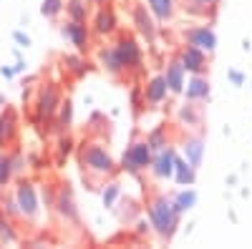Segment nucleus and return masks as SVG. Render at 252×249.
<instances>
[{
    "mask_svg": "<svg viewBox=\"0 0 252 249\" xmlns=\"http://www.w3.org/2000/svg\"><path fill=\"white\" fill-rule=\"evenodd\" d=\"M13 244V242H18V234H15V229H13V221H10V217H5V214H0V244Z\"/></svg>",
    "mask_w": 252,
    "mask_h": 249,
    "instance_id": "nucleus-27",
    "label": "nucleus"
},
{
    "mask_svg": "<svg viewBox=\"0 0 252 249\" xmlns=\"http://www.w3.org/2000/svg\"><path fill=\"white\" fill-rule=\"evenodd\" d=\"M15 40H18L20 46H26V48L31 46V38H28V35H23V33H15Z\"/></svg>",
    "mask_w": 252,
    "mask_h": 249,
    "instance_id": "nucleus-37",
    "label": "nucleus"
},
{
    "mask_svg": "<svg viewBox=\"0 0 252 249\" xmlns=\"http://www.w3.org/2000/svg\"><path fill=\"white\" fill-rule=\"evenodd\" d=\"M131 106H134V111H141V109L146 106V101H144V91H141L139 86L131 91Z\"/></svg>",
    "mask_w": 252,
    "mask_h": 249,
    "instance_id": "nucleus-34",
    "label": "nucleus"
},
{
    "mask_svg": "<svg viewBox=\"0 0 252 249\" xmlns=\"http://www.w3.org/2000/svg\"><path fill=\"white\" fill-rule=\"evenodd\" d=\"M63 35L71 40V46H76V51H86L89 48V26L86 20H68L66 26H63Z\"/></svg>",
    "mask_w": 252,
    "mask_h": 249,
    "instance_id": "nucleus-9",
    "label": "nucleus"
},
{
    "mask_svg": "<svg viewBox=\"0 0 252 249\" xmlns=\"http://www.w3.org/2000/svg\"><path fill=\"white\" fill-rule=\"evenodd\" d=\"M116 196H119V184H109L106 189H103V204H106V206H114Z\"/></svg>",
    "mask_w": 252,
    "mask_h": 249,
    "instance_id": "nucleus-33",
    "label": "nucleus"
},
{
    "mask_svg": "<svg viewBox=\"0 0 252 249\" xmlns=\"http://www.w3.org/2000/svg\"><path fill=\"white\" fill-rule=\"evenodd\" d=\"M229 81H232L235 86H242V81H245V78H242L240 71H229Z\"/></svg>",
    "mask_w": 252,
    "mask_h": 249,
    "instance_id": "nucleus-36",
    "label": "nucleus"
},
{
    "mask_svg": "<svg viewBox=\"0 0 252 249\" xmlns=\"http://www.w3.org/2000/svg\"><path fill=\"white\" fill-rule=\"evenodd\" d=\"M220 5V0H187L184 13L189 15H207V10H215Z\"/></svg>",
    "mask_w": 252,
    "mask_h": 249,
    "instance_id": "nucleus-23",
    "label": "nucleus"
},
{
    "mask_svg": "<svg viewBox=\"0 0 252 249\" xmlns=\"http://www.w3.org/2000/svg\"><path fill=\"white\" fill-rule=\"evenodd\" d=\"M15 113L13 111H5L3 116H0V146L3 143H8V141H13V136H15Z\"/></svg>",
    "mask_w": 252,
    "mask_h": 249,
    "instance_id": "nucleus-22",
    "label": "nucleus"
},
{
    "mask_svg": "<svg viewBox=\"0 0 252 249\" xmlns=\"http://www.w3.org/2000/svg\"><path fill=\"white\" fill-rule=\"evenodd\" d=\"M134 26H136V30L146 40H154L157 38V26H154V20H152V13H149V8L141 5V3L134 5Z\"/></svg>",
    "mask_w": 252,
    "mask_h": 249,
    "instance_id": "nucleus-13",
    "label": "nucleus"
},
{
    "mask_svg": "<svg viewBox=\"0 0 252 249\" xmlns=\"http://www.w3.org/2000/svg\"><path fill=\"white\" fill-rule=\"evenodd\" d=\"M149 224H152V229L161 239H172L174 237L177 226H179V214L174 212L172 199L157 196L154 201H149Z\"/></svg>",
    "mask_w": 252,
    "mask_h": 249,
    "instance_id": "nucleus-1",
    "label": "nucleus"
},
{
    "mask_svg": "<svg viewBox=\"0 0 252 249\" xmlns=\"http://www.w3.org/2000/svg\"><path fill=\"white\" fill-rule=\"evenodd\" d=\"M194 204H197V192H192V189H184V192H179V194L172 199V206H174V212H177L179 217L187 214Z\"/></svg>",
    "mask_w": 252,
    "mask_h": 249,
    "instance_id": "nucleus-21",
    "label": "nucleus"
},
{
    "mask_svg": "<svg viewBox=\"0 0 252 249\" xmlns=\"http://www.w3.org/2000/svg\"><path fill=\"white\" fill-rule=\"evenodd\" d=\"M13 179V164L10 156H0V186H8Z\"/></svg>",
    "mask_w": 252,
    "mask_h": 249,
    "instance_id": "nucleus-30",
    "label": "nucleus"
},
{
    "mask_svg": "<svg viewBox=\"0 0 252 249\" xmlns=\"http://www.w3.org/2000/svg\"><path fill=\"white\" fill-rule=\"evenodd\" d=\"M63 63H68V71H73V76H83V73H86V63H83L81 58L63 55Z\"/></svg>",
    "mask_w": 252,
    "mask_h": 249,
    "instance_id": "nucleus-32",
    "label": "nucleus"
},
{
    "mask_svg": "<svg viewBox=\"0 0 252 249\" xmlns=\"http://www.w3.org/2000/svg\"><path fill=\"white\" fill-rule=\"evenodd\" d=\"M182 149H184V159L194 166V169H199L202 166V156H204V141L199 136H187L184 143H182Z\"/></svg>",
    "mask_w": 252,
    "mask_h": 249,
    "instance_id": "nucleus-16",
    "label": "nucleus"
},
{
    "mask_svg": "<svg viewBox=\"0 0 252 249\" xmlns=\"http://www.w3.org/2000/svg\"><path fill=\"white\" fill-rule=\"evenodd\" d=\"M174 179H177V184L179 186H192L194 184V179H197V169L192 164H189L187 159H179V156H174V174H172Z\"/></svg>",
    "mask_w": 252,
    "mask_h": 249,
    "instance_id": "nucleus-17",
    "label": "nucleus"
},
{
    "mask_svg": "<svg viewBox=\"0 0 252 249\" xmlns=\"http://www.w3.org/2000/svg\"><path fill=\"white\" fill-rule=\"evenodd\" d=\"M116 55H119V60H121V66H124V71H129V68H139L141 66V48H139V43L134 38H129V35H121L119 40H116Z\"/></svg>",
    "mask_w": 252,
    "mask_h": 249,
    "instance_id": "nucleus-6",
    "label": "nucleus"
},
{
    "mask_svg": "<svg viewBox=\"0 0 252 249\" xmlns=\"http://www.w3.org/2000/svg\"><path fill=\"white\" fill-rule=\"evenodd\" d=\"M152 156H154V151H152L149 143H146V138L144 141H134L131 146L126 149L124 159H121V169L129 171V174H139L144 169H149Z\"/></svg>",
    "mask_w": 252,
    "mask_h": 249,
    "instance_id": "nucleus-3",
    "label": "nucleus"
},
{
    "mask_svg": "<svg viewBox=\"0 0 252 249\" xmlns=\"http://www.w3.org/2000/svg\"><path fill=\"white\" fill-rule=\"evenodd\" d=\"M0 209H3V214H5V217H13V219H15V217H20V212H18V201H15V194H13V196L8 194V196L0 199Z\"/></svg>",
    "mask_w": 252,
    "mask_h": 249,
    "instance_id": "nucleus-31",
    "label": "nucleus"
},
{
    "mask_svg": "<svg viewBox=\"0 0 252 249\" xmlns=\"http://www.w3.org/2000/svg\"><path fill=\"white\" fill-rule=\"evenodd\" d=\"M187 78V71H184V66L179 63V60H172L169 66H166V71H164V81H166V88H169V93H182L184 91V81Z\"/></svg>",
    "mask_w": 252,
    "mask_h": 249,
    "instance_id": "nucleus-14",
    "label": "nucleus"
},
{
    "mask_svg": "<svg viewBox=\"0 0 252 249\" xmlns=\"http://www.w3.org/2000/svg\"><path fill=\"white\" fill-rule=\"evenodd\" d=\"M166 93H169V88H166L164 76H154L149 83H146V88H144V101L152 103V106H159V103L166 98Z\"/></svg>",
    "mask_w": 252,
    "mask_h": 249,
    "instance_id": "nucleus-15",
    "label": "nucleus"
},
{
    "mask_svg": "<svg viewBox=\"0 0 252 249\" xmlns=\"http://www.w3.org/2000/svg\"><path fill=\"white\" fill-rule=\"evenodd\" d=\"M179 63L184 66L187 73H204L207 71V53L187 43V48L179 53Z\"/></svg>",
    "mask_w": 252,
    "mask_h": 249,
    "instance_id": "nucleus-10",
    "label": "nucleus"
},
{
    "mask_svg": "<svg viewBox=\"0 0 252 249\" xmlns=\"http://www.w3.org/2000/svg\"><path fill=\"white\" fill-rule=\"evenodd\" d=\"M78 161L83 166V171L89 174H98V176H109L116 171V164L111 159V154L101 146V143H83V149L78 154Z\"/></svg>",
    "mask_w": 252,
    "mask_h": 249,
    "instance_id": "nucleus-2",
    "label": "nucleus"
},
{
    "mask_svg": "<svg viewBox=\"0 0 252 249\" xmlns=\"http://www.w3.org/2000/svg\"><path fill=\"white\" fill-rule=\"evenodd\" d=\"M15 201H18V212L20 217H26L28 221L38 219L40 212V204H38V192L31 181H20L18 189H15Z\"/></svg>",
    "mask_w": 252,
    "mask_h": 249,
    "instance_id": "nucleus-4",
    "label": "nucleus"
},
{
    "mask_svg": "<svg viewBox=\"0 0 252 249\" xmlns=\"http://www.w3.org/2000/svg\"><path fill=\"white\" fill-rule=\"evenodd\" d=\"M184 40H187L189 46L204 51L207 55L215 53V48H217V35H215L212 26H194V28L184 30Z\"/></svg>",
    "mask_w": 252,
    "mask_h": 249,
    "instance_id": "nucleus-5",
    "label": "nucleus"
},
{
    "mask_svg": "<svg viewBox=\"0 0 252 249\" xmlns=\"http://www.w3.org/2000/svg\"><path fill=\"white\" fill-rule=\"evenodd\" d=\"M94 30L98 33V35H111L114 30H116V15H114V10H98L96 13V23H94Z\"/></svg>",
    "mask_w": 252,
    "mask_h": 249,
    "instance_id": "nucleus-20",
    "label": "nucleus"
},
{
    "mask_svg": "<svg viewBox=\"0 0 252 249\" xmlns=\"http://www.w3.org/2000/svg\"><path fill=\"white\" fill-rule=\"evenodd\" d=\"M63 5H66V0H43V5H40V13H43L46 18H56V15H61Z\"/></svg>",
    "mask_w": 252,
    "mask_h": 249,
    "instance_id": "nucleus-29",
    "label": "nucleus"
},
{
    "mask_svg": "<svg viewBox=\"0 0 252 249\" xmlns=\"http://www.w3.org/2000/svg\"><path fill=\"white\" fill-rule=\"evenodd\" d=\"M35 106H38V121L51 118V116L58 111V106H61V91L53 86V83H48V86L40 91Z\"/></svg>",
    "mask_w": 252,
    "mask_h": 249,
    "instance_id": "nucleus-7",
    "label": "nucleus"
},
{
    "mask_svg": "<svg viewBox=\"0 0 252 249\" xmlns=\"http://www.w3.org/2000/svg\"><path fill=\"white\" fill-rule=\"evenodd\" d=\"M71 149H73V141H71V136H63V138L58 141V151H61V156L71 154Z\"/></svg>",
    "mask_w": 252,
    "mask_h": 249,
    "instance_id": "nucleus-35",
    "label": "nucleus"
},
{
    "mask_svg": "<svg viewBox=\"0 0 252 249\" xmlns=\"http://www.w3.org/2000/svg\"><path fill=\"white\" fill-rule=\"evenodd\" d=\"M184 96L187 101L192 103H202L209 98V78L204 73H192V78H189V83H184Z\"/></svg>",
    "mask_w": 252,
    "mask_h": 249,
    "instance_id": "nucleus-12",
    "label": "nucleus"
},
{
    "mask_svg": "<svg viewBox=\"0 0 252 249\" xmlns=\"http://www.w3.org/2000/svg\"><path fill=\"white\" fill-rule=\"evenodd\" d=\"M179 118L187 123V126H199V121H202V113L197 111V106L192 101H187L184 106L179 109Z\"/></svg>",
    "mask_w": 252,
    "mask_h": 249,
    "instance_id": "nucleus-25",
    "label": "nucleus"
},
{
    "mask_svg": "<svg viewBox=\"0 0 252 249\" xmlns=\"http://www.w3.org/2000/svg\"><path fill=\"white\" fill-rule=\"evenodd\" d=\"M146 143L152 146V151H154V154H157V151H161L164 146H169V143H166V126L154 129L149 136H146Z\"/></svg>",
    "mask_w": 252,
    "mask_h": 249,
    "instance_id": "nucleus-26",
    "label": "nucleus"
},
{
    "mask_svg": "<svg viewBox=\"0 0 252 249\" xmlns=\"http://www.w3.org/2000/svg\"><path fill=\"white\" fill-rule=\"evenodd\" d=\"M71 118H73V106H71V101H61V106H58V126L66 131L71 126Z\"/></svg>",
    "mask_w": 252,
    "mask_h": 249,
    "instance_id": "nucleus-28",
    "label": "nucleus"
},
{
    "mask_svg": "<svg viewBox=\"0 0 252 249\" xmlns=\"http://www.w3.org/2000/svg\"><path fill=\"white\" fill-rule=\"evenodd\" d=\"M53 206H56L58 214L66 219V221H78V209H76L73 192H71V186H68V184H63V186H61V192H58Z\"/></svg>",
    "mask_w": 252,
    "mask_h": 249,
    "instance_id": "nucleus-11",
    "label": "nucleus"
},
{
    "mask_svg": "<svg viewBox=\"0 0 252 249\" xmlns=\"http://www.w3.org/2000/svg\"><path fill=\"white\" fill-rule=\"evenodd\" d=\"M98 60H101V66L106 68L111 76H119V73L124 71V66H121V60H119L114 46H103V48L98 51Z\"/></svg>",
    "mask_w": 252,
    "mask_h": 249,
    "instance_id": "nucleus-19",
    "label": "nucleus"
},
{
    "mask_svg": "<svg viewBox=\"0 0 252 249\" xmlns=\"http://www.w3.org/2000/svg\"><path fill=\"white\" fill-rule=\"evenodd\" d=\"M0 106H3V96H0Z\"/></svg>",
    "mask_w": 252,
    "mask_h": 249,
    "instance_id": "nucleus-38",
    "label": "nucleus"
},
{
    "mask_svg": "<svg viewBox=\"0 0 252 249\" xmlns=\"http://www.w3.org/2000/svg\"><path fill=\"white\" fill-rule=\"evenodd\" d=\"M174 149H169V146H164L161 151H157L154 156H152V164H149V169L154 171V176L157 179H172V174H174Z\"/></svg>",
    "mask_w": 252,
    "mask_h": 249,
    "instance_id": "nucleus-8",
    "label": "nucleus"
},
{
    "mask_svg": "<svg viewBox=\"0 0 252 249\" xmlns=\"http://www.w3.org/2000/svg\"><path fill=\"white\" fill-rule=\"evenodd\" d=\"M146 8H149V13L157 18V20H172L174 18V10H177V5H174V0H146Z\"/></svg>",
    "mask_w": 252,
    "mask_h": 249,
    "instance_id": "nucleus-18",
    "label": "nucleus"
},
{
    "mask_svg": "<svg viewBox=\"0 0 252 249\" xmlns=\"http://www.w3.org/2000/svg\"><path fill=\"white\" fill-rule=\"evenodd\" d=\"M63 10L68 13V20H86L89 3H86V0H68V3L63 5Z\"/></svg>",
    "mask_w": 252,
    "mask_h": 249,
    "instance_id": "nucleus-24",
    "label": "nucleus"
}]
</instances>
